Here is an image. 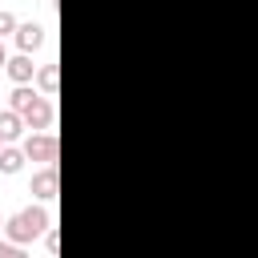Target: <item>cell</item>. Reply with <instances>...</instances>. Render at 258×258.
Returning <instances> with one entry per match:
<instances>
[{
    "label": "cell",
    "instance_id": "1",
    "mask_svg": "<svg viewBox=\"0 0 258 258\" xmlns=\"http://www.w3.org/2000/svg\"><path fill=\"white\" fill-rule=\"evenodd\" d=\"M48 230H52V214H48L44 206H24V210H16V214L4 222V238L16 242V246H28V242L44 238Z\"/></svg>",
    "mask_w": 258,
    "mask_h": 258
},
{
    "label": "cell",
    "instance_id": "15",
    "mask_svg": "<svg viewBox=\"0 0 258 258\" xmlns=\"http://www.w3.org/2000/svg\"><path fill=\"white\" fill-rule=\"evenodd\" d=\"M4 222H8V218H0V234H4Z\"/></svg>",
    "mask_w": 258,
    "mask_h": 258
},
{
    "label": "cell",
    "instance_id": "11",
    "mask_svg": "<svg viewBox=\"0 0 258 258\" xmlns=\"http://www.w3.org/2000/svg\"><path fill=\"white\" fill-rule=\"evenodd\" d=\"M16 28H20V20H16L8 8H0V40H4L8 32H16Z\"/></svg>",
    "mask_w": 258,
    "mask_h": 258
},
{
    "label": "cell",
    "instance_id": "14",
    "mask_svg": "<svg viewBox=\"0 0 258 258\" xmlns=\"http://www.w3.org/2000/svg\"><path fill=\"white\" fill-rule=\"evenodd\" d=\"M8 64V52H4V40H0V69Z\"/></svg>",
    "mask_w": 258,
    "mask_h": 258
},
{
    "label": "cell",
    "instance_id": "5",
    "mask_svg": "<svg viewBox=\"0 0 258 258\" xmlns=\"http://www.w3.org/2000/svg\"><path fill=\"white\" fill-rule=\"evenodd\" d=\"M4 73L12 77V85H28V81L36 77V64H32V52H16V56H8V64H4Z\"/></svg>",
    "mask_w": 258,
    "mask_h": 258
},
{
    "label": "cell",
    "instance_id": "4",
    "mask_svg": "<svg viewBox=\"0 0 258 258\" xmlns=\"http://www.w3.org/2000/svg\"><path fill=\"white\" fill-rule=\"evenodd\" d=\"M28 194H32L36 202H52V198H56V165H44L40 173H32Z\"/></svg>",
    "mask_w": 258,
    "mask_h": 258
},
{
    "label": "cell",
    "instance_id": "10",
    "mask_svg": "<svg viewBox=\"0 0 258 258\" xmlns=\"http://www.w3.org/2000/svg\"><path fill=\"white\" fill-rule=\"evenodd\" d=\"M32 97H36V93H32L28 85H16V89H12V97H8V109H16V113H20V109H24Z\"/></svg>",
    "mask_w": 258,
    "mask_h": 258
},
{
    "label": "cell",
    "instance_id": "13",
    "mask_svg": "<svg viewBox=\"0 0 258 258\" xmlns=\"http://www.w3.org/2000/svg\"><path fill=\"white\" fill-rule=\"evenodd\" d=\"M44 250H48V258H56V254H60V234H56V230H48V234H44Z\"/></svg>",
    "mask_w": 258,
    "mask_h": 258
},
{
    "label": "cell",
    "instance_id": "12",
    "mask_svg": "<svg viewBox=\"0 0 258 258\" xmlns=\"http://www.w3.org/2000/svg\"><path fill=\"white\" fill-rule=\"evenodd\" d=\"M0 258H28V254H24V246H16V242L0 238Z\"/></svg>",
    "mask_w": 258,
    "mask_h": 258
},
{
    "label": "cell",
    "instance_id": "6",
    "mask_svg": "<svg viewBox=\"0 0 258 258\" xmlns=\"http://www.w3.org/2000/svg\"><path fill=\"white\" fill-rule=\"evenodd\" d=\"M24 129H28V125H24V117H20L16 109H0V141H4V145L20 141Z\"/></svg>",
    "mask_w": 258,
    "mask_h": 258
},
{
    "label": "cell",
    "instance_id": "2",
    "mask_svg": "<svg viewBox=\"0 0 258 258\" xmlns=\"http://www.w3.org/2000/svg\"><path fill=\"white\" fill-rule=\"evenodd\" d=\"M20 149H24V157H28V161L56 165V149H60V145H56V137H52L48 129H32V133L24 137V145H20Z\"/></svg>",
    "mask_w": 258,
    "mask_h": 258
},
{
    "label": "cell",
    "instance_id": "16",
    "mask_svg": "<svg viewBox=\"0 0 258 258\" xmlns=\"http://www.w3.org/2000/svg\"><path fill=\"white\" fill-rule=\"evenodd\" d=\"M0 149H4V141H0Z\"/></svg>",
    "mask_w": 258,
    "mask_h": 258
},
{
    "label": "cell",
    "instance_id": "7",
    "mask_svg": "<svg viewBox=\"0 0 258 258\" xmlns=\"http://www.w3.org/2000/svg\"><path fill=\"white\" fill-rule=\"evenodd\" d=\"M12 36H16L20 52H36V48L44 44V28H40V24H32V20H28V24H20V28L12 32Z\"/></svg>",
    "mask_w": 258,
    "mask_h": 258
},
{
    "label": "cell",
    "instance_id": "3",
    "mask_svg": "<svg viewBox=\"0 0 258 258\" xmlns=\"http://www.w3.org/2000/svg\"><path fill=\"white\" fill-rule=\"evenodd\" d=\"M20 117H24V125H28V129H48V125H52V101L36 93V97L20 109Z\"/></svg>",
    "mask_w": 258,
    "mask_h": 258
},
{
    "label": "cell",
    "instance_id": "9",
    "mask_svg": "<svg viewBox=\"0 0 258 258\" xmlns=\"http://www.w3.org/2000/svg\"><path fill=\"white\" fill-rule=\"evenodd\" d=\"M36 81H40V89H44V97H52V93H56V81H60V73H56V64H44V69H36Z\"/></svg>",
    "mask_w": 258,
    "mask_h": 258
},
{
    "label": "cell",
    "instance_id": "8",
    "mask_svg": "<svg viewBox=\"0 0 258 258\" xmlns=\"http://www.w3.org/2000/svg\"><path fill=\"white\" fill-rule=\"evenodd\" d=\"M24 161H28V157H24V149H16V145H4V149H0V173H4V177L20 173V169H24Z\"/></svg>",
    "mask_w": 258,
    "mask_h": 258
}]
</instances>
